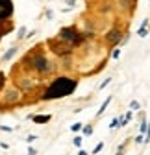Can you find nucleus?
<instances>
[{
	"instance_id": "nucleus-22",
	"label": "nucleus",
	"mask_w": 150,
	"mask_h": 155,
	"mask_svg": "<svg viewBox=\"0 0 150 155\" xmlns=\"http://www.w3.org/2000/svg\"><path fill=\"white\" fill-rule=\"evenodd\" d=\"M109 83H111V78H106V80H104V81H102V83L98 85V91H104V89H106V87H107Z\"/></svg>"
},
{
	"instance_id": "nucleus-29",
	"label": "nucleus",
	"mask_w": 150,
	"mask_h": 155,
	"mask_svg": "<svg viewBox=\"0 0 150 155\" xmlns=\"http://www.w3.org/2000/svg\"><path fill=\"white\" fill-rule=\"evenodd\" d=\"M45 17L48 18V21H50V18H54V11H52V9H46V11H45Z\"/></svg>"
},
{
	"instance_id": "nucleus-13",
	"label": "nucleus",
	"mask_w": 150,
	"mask_h": 155,
	"mask_svg": "<svg viewBox=\"0 0 150 155\" xmlns=\"http://www.w3.org/2000/svg\"><path fill=\"white\" fill-rule=\"evenodd\" d=\"M111 100H113V96H107V98H106V100L102 102V105L98 107V113H97V118H100V116H102V114L106 113V109L109 107V104H111Z\"/></svg>"
},
{
	"instance_id": "nucleus-27",
	"label": "nucleus",
	"mask_w": 150,
	"mask_h": 155,
	"mask_svg": "<svg viewBox=\"0 0 150 155\" xmlns=\"http://www.w3.org/2000/svg\"><path fill=\"white\" fill-rule=\"evenodd\" d=\"M126 124H128V120L124 118V114H122V116H121V118H119V127H124Z\"/></svg>"
},
{
	"instance_id": "nucleus-21",
	"label": "nucleus",
	"mask_w": 150,
	"mask_h": 155,
	"mask_svg": "<svg viewBox=\"0 0 150 155\" xmlns=\"http://www.w3.org/2000/svg\"><path fill=\"white\" fill-rule=\"evenodd\" d=\"M4 89H6V74L0 72V92H2Z\"/></svg>"
},
{
	"instance_id": "nucleus-25",
	"label": "nucleus",
	"mask_w": 150,
	"mask_h": 155,
	"mask_svg": "<svg viewBox=\"0 0 150 155\" xmlns=\"http://www.w3.org/2000/svg\"><path fill=\"white\" fill-rule=\"evenodd\" d=\"M134 142H135V144H145V135H141V133H139L137 137H135V140H134Z\"/></svg>"
},
{
	"instance_id": "nucleus-16",
	"label": "nucleus",
	"mask_w": 150,
	"mask_h": 155,
	"mask_svg": "<svg viewBox=\"0 0 150 155\" xmlns=\"http://www.w3.org/2000/svg\"><path fill=\"white\" fill-rule=\"evenodd\" d=\"M82 135H84V137H91V135H93V126H91V124L84 126V127H82Z\"/></svg>"
},
{
	"instance_id": "nucleus-17",
	"label": "nucleus",
	"mask_w": 150,
	"mask_h": 155,
	"mask_svg": "<svg viewBox=\"0 0 150 155\" xmlns=\"http://www.w3.org/2000/svg\"><path fill=\"white\" fill-rule=\"evenodd\" d=\"M82 127H84V124H82V122H74L69 129H70L72 133H80V131H82Z\"/></svg>"
},
{
	"instance_id": "nucleus-10",
	"label": "nucleus",
	"mask_w": 150,
	"mask_h": 155,
	"mask_svg": "<svg viewBox=\"0 0 150 155\" xmlns=\"http://www.w3.org/2000/svg\"><path fill=\"white\" fill-rule=\"evenodd\" d=\"M28 118L35 124H48L52 120V114H28Z\"/></svg>"
},
{
	"instance_id": "nucleus-3",
	"label": "nucleus",
	"mask_w": 150,
	"mask_h": 155,
	"mask_svg": "<svg viewBox=\"0 0 150 155\" xmlns=\"http://www.w3.org/2000/svg\"><path fill=\"white\" fill-rule=\"evenodd\" d=\"M41 80L33 74H26V72H19V70H13V83L15 87L21 91L24 96L28 94H33L37 89H39V83Z\"/></svg>"
},
{
	"instance_id": "nucleus-24",
	"label": "nucleus",
	"mask_w": 150,
	"mask_h": 155,
	"mask_svg": "<svg viewBox=\"0 0 150 155\" xmlns=\"http://www.w3.org/2000/svg\"><path fill=\"white\" fill-rule=\"evenodd\" d=\"M134 113H135V111H132V109H128V111L124 113V118H126V120L130 122V120H132V118H134Z\"/></svg>"
},
{
	"instance_id": "nucleus-33",
	"label": "nucleus",
	"mask_w": 150,
	"mask_h": 155,
	"mask_svg": "<svg viewBox=\"0 0 150 155\" xmlns=\"http://www.w3.org/2000/svg\"><path fill=\"white\" fill-rule=\"evenodd\" d=\"M0 148H2V150H9V144L8 142H0Z\"/></svg>"
},
{
	"instance_id": "nucleus-36",
	"label": "nucleus",
	"mask_w": 150,
	"mask_h": 155,
	"mask_svg": "<svg viewBox=\"0 0 150 155\" xmlns=\"http://www.w3.org/2000/svg\"><path fill=\"white\" fill-rule=\"evenodd\" d=\"M93 2H98V0H93Z\"/></svg>"
},
{
	"instance_id": "nucleus-15",
	"label": "nucleus",
	"mask_w": 150,
	"mask_h": 155,
	"mask_svg": "<svg viewBox=\"0 0 150 155\" xmlns=\"http://www.w3.org/2000/svg\"><path fill=\"white\" fill-rule=\"evenodd\" d=\"M109 57H111V59H119V57H121V46H115V48H111V54H109Z\"/></svg>"
},
{
	"instance_id": "nucleus-7",
	"label": "nucleus",
	"mask_w": 150,
	"mask_h": 155,
	"mask_svg": "<svg viewBox=\"0 0 150 155\" xmlns=\"http://www.w3.org/2000/svg\"><path fill=\"white\" fill-rule=\"evenodd\" d=\"M124 35H126V33L122 31V26L115 24L113 28H109V30H107V33L104 35V43H106L109 48L121 46V41H122V37H124Z\"/></svg>"
},
{
	"instance_id": "nucleus-35",
	"label": "nucleus",
	"mask_w": 150,
	"mask_h": 155,
	"mask_svg": "<svg viewBox=\"0 0 150 155\" xmlns=\"http://www.w3.org/2000/svg\"><path fill=\"white\" fill-rule=\"evenodd\" d=\"M115 155H124V151H117V153H115Z\"/></svg>"
},
{
	"instance_id": "nucleus-18",
	"label": "nucleus",
	"mask_w": 150,
	"mask_h": 155,
	"mask_svg": "<svg viewBox=\"0 0 150 155\" xmlns=\"http://www.w3.org/2000/svg\"><path fill=\"white\" fill-rule=\"evenodd\" d=\"M82 142H84V135H76V137L72 139V144L76 148H82Z\"/></svg>"
},
{
	"instance_id": "nucleus-1",
	"label": "nucleus",
	"mask_w": 150,
	"mask_h": 155,
	"mask_svg": "<svg viewBox=\"0 0 150 155\" xmlns=\"http://www.w3.org/2000/svg\"><path fill=\"white\" fill-rule=\"evenodd\" d=\"M13 70L19 72H26V74H33L39 80H46V78H52L58 70V63L52 61L46 55V52L43 50V45H37L33 48H30L19 65L13 67Z\"/></svg>"
},
{
	"instance_id": "nucleus-23",
	"label": "nucleus",
	"mask_w": 150,
	"mask_h": 155,
	"mask_svg": "<svg viewBox=\"0 0 150 155\" xmlns=\"http://www.w3.org/2000/svg\"><path fill=\"white\" fill-rule=\"evenodd\" d=\"M109 127H111V129H119V118H111Z\"/></svg>"
},
{
	"instance_id": "nucleus-2",
	"label": "nucleus",
	"mask_w": 150,
	"mask_h": 155,
	"mask_svg": "<svg viewBox=\"0 0 150 155\" xmlns=\"http://www.w3.org/2000/svg\"><path fill=\"white\" fill-rule=\"evenodd\" d=\"M78 89V80L70 76H56L50 80V83L45 87L43 94L39 100L43 102H52V100H61L65 96H70L74 91Z\"/></svg>"
},
{
	"instance_id": "nucleus-32",
	"label": "nucleus",
	"mask_w": 150,
	"mask_h": 155,
	"mask_svg": "<svg viewBox=\"0 0 150 155\" xmlns=\"http://www.w3.org/2000/svg\"><path fill=\"white\" fill-rule=\"evenodd\" d=\"M35 33H37V31H35V30H32V31H28V33H26V39H32V37H33V35H35Z\"/></svg>"
},
{
	"instance_id": "nucleus-4",
	"label": "nucleus",
	"mask_w": 150,
	"mask_h": 155,
	"mask_svg": "<svg viewBox=\"0 0 150 155\" xmlns=\"http://www.w3.org/2000/svg\"><path fill=\"white\" fill-rule=\"evenodd\" d=\"M56 37H60L63 43H67V45H70L74 50L76 48H80V46H84L89 39L84 35V31H80L74 24H70V26H63V28H60V31H58V35Z\"/></svg>"
},
{
	"instance_id": "nucleus-19",
	"label": "nucleus",
	"mask_w": 150,
	"mask_h": 155,
	"mask_svg": "<svg viewBox=\"0 0 150 155\" xmlns=\"http://www.w3.org/2000/svg\"><path fill=\"white\" fill-rule=\"evenodd\" d=\"M102 150H104V142H98V144H97L95 148H93V151H91V155H98V153H100Z\"/></svg>"
},
{
	"instance_id": "nucleus-30",
	"label": "nucleus",
	"mask_w": 150,
	"mask_h": 155,
	"mask_svg": "<svg viewBox=\"0 0 150 155\" xmlns=\"http://www.w3.org/2000/svg\"><path fill=\"white\" fill-rule=\"evenodd\" d=\"M26 155H37V150H35L33 146H30V148H28V153H26Z\"/></svg>"
},
{
	"instance_id": "nucleus-5",
	"label": "nucleus",
	"mask_w": 150,
	"mask_h": 155,
	"mask_svg": "<svg viewBox=\"0 0 150 155\" xmlns=\"http://www.w3.org/2000/svg\"><path fill=\"white\" fill-rule=\"evenodd\" d=\"M22 98H24V94L19 91L15 85H9L2 91V98H0V104L4 105V109H13L17 105H21L22 104Z\"/></svg>"
},
{
	"instance_id": "nucleus-34",
	"label": "nucleus",
	"mask_w": 150,
	"mask_h": 155,
	"mask_svg": "<svg viewBox=\"0 0 150 155\" xmlns=\"http://www.w3.org/2000/svg\"><path fill=\"white\" fill-rule=\"evenodd\" d=\"M78 155H89V153H87L85 150H80V151H78Z\"/></svg>"
},
{
	"instance_id": "nucleus-14",
	"label": "nucleus",
	"mask_w": 150,
	"mask_h": 155,
	"mask_svg": "<svg viewBox=\"0 0 150 155\" xmlns=\"http://www.w3.org/2000/svg\"><path fill=\"white\" fill-rule=\"evenodd\" d=\"M26 33H28L26 26H21V28H19V31H17V41H24V39H26Z\"/></svg>"
},
{
	"instance_id": "nucleus-12",
	"label": "nucleus",
	"mask_w": 150,
	"mask_h": 155,
	"mask_svg": "<svg viewBox=\"0 0 150 155\" xmlns=\"http://www.w3.org/2000/svg\"><path fill=\"white\" fill-rule=\"evenodd\" d=\"M150 18H145V21H143V24L137 28V37H141V39H145L146 35H148V31H150Z\"/></svg>"
},
{
	"instance_id": "nucleus-9",
	"label": "nucleus",
	"mask_w": 150,
	"mask_h": 155,
	"mask_svg": "<svg viewBox=\"0 0 150 155\" xmlns=\"http://www.w3.org/2000/svg\"><path fill=\"white\" fill-rule=\"evenodd\" d=\"M117 8L124 13H134L137 8V0H117Z\"/></svg>"
},
{
	"instance_id": "nucleus-8",
	"label": "nucleus",
	"mask_w": 150,
	"mask_h": 155,
	"mask_svg": "<svg viewBox=\"0 0 150 155\" xmlns=\"http://www.w3.org/2000/svg\"><path fill=\"white\" fill-rule=\"evenodd\" d=\"M13 0H0V21H11Z\"/></svg>"
},
{
	"instance_id": "nucleus-11",
	"label": "nucleus",
	"mask_w": 150,
	"mask_h": 155,
	"mask_svg": "<svg viewBox=\"0 0 150 155\" xmlns=\"http://www.w3.org/2000/svg\"><path fill=\"white\" fill-rule=\"evenodd\" d=\"M17 52H19V46H17V45H13L11 48H8V50H6V54H4L2 57H0V61H2V63H8V61H11L13 57H15V54H17Z\"/></svg>"
},
{
	"instance_id": "nucleus-31",
	"label": "nucleus",
	"mask_w": 150,
	"mask_h": 155,
	"mask_svg": "<svg viewBox=\"0 0 150 155\" xmlns=\"http://www.w3.org/2000/svg\"><path fill=\"white\" fill-rule=\"evenodd\" d=\"M37 139V135H28V137H26V142H33Z\"/></svg>"
},
{
	"instance_id": "nucleus-6",
	"label": "nucleus",
	"mask_w": 150,
	"mask_h": 155,
	"mask_svg": "<svg viewBox=\"0 0 150 155\" xmlns=\"http://www.w3.org/2000/svg\"><path fill=\"white\" fill-rule=\"evenodd\" d=\"M45 46L48 48L50 54H54L56 57H65V55H74V48L67 43H63L60 37H50L46 39Z\"/></svg>"
},
{
	"instance_id": "nucleus-28",
	"label": "nucleus",
	"mask_w": 150,
	"mask_h": 155,
	"mask_svg": "<svg viewBox=\"0 0 150 155\" xmlns=\"http://www.w3.org/2000/svg\"><path fill=\"white\" fill-rule=\"evenodd\" d=\"M65 4L72 9V8H76V0H65Z\"/></svg>"
},
{
	"instance_id": "nucleus-20",
	"label": "nucleus",
	"mask_w": 150,
	"mask_h": 155,
	"mask_svg": "<svg viewBox=\"0 0 150 155\" xmlns=\"http://www.w3.org/2000/svg\"><path fill=\"white\" fill-rule=\"evenodd\" d=\"M130 109H132V111H141V104L137 100H132V102H130Z\"/></svg>"
},
{
	"instance_id": "nucleus-26",
	"label": "nucleus",
	"mask_w": 150,
	"mask_h": 155,
	"mask_svg": "<svg viewBox=\"0 0 150 155\" xmlns=\"http://www.w3.org/2000/svg\"><path fill=\"white\" fill-rule=\"evenodd\" d=\"M0 131H4V133H13V127H9V126H0Z\"/></svg>"
}]
</instances>
